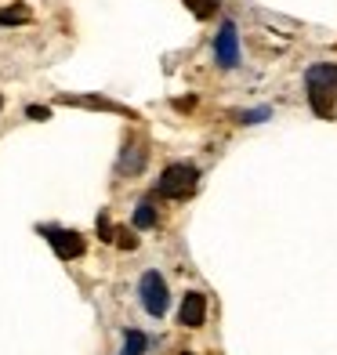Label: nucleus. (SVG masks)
<instances>
[{"label":"nucleus","mask_w":337,"mask_h":355,"mask_svg":"<svg viewBox=\"0 0 337 355\" xmlns=\"http://www.w3.org/2000/svg\"><path fill=\"white\" fill-rule=\"evenodd\" d=\"M304 87H309V105L319 112L323 120L334 116V102H337V66L334 62H319L304 73Z\"/></svg>","instance_id":"f257e3e1"},{"label":"nucleus","mask_w":337,"mask_h":355,"mask_svg":"<svg viewBox=\"0 0 337 355\" xmlns=\"http://www.w3.org/2000/svg\"><path fill=\"white\" fill-rule=\"evenodd\" d=\"M196 185H200V171L196 167L192 164H171L164 171V178L156 182V192L167 196V200H185V196L196 192Z\"/></svg>","instance_id":"f03ea898"},{"label":"nucleus","mask_w":337,"mask_h":355,"mask_svg":"<svg viewBox=\"0 0 337 355\" xmlns=\"http://www.w3.org/2000/svg\"><path fill=\"white\" fill-rule=\"evenodd\" d=\"M138 297H141V309H146L149 315H156V319H164L167 309H171V290H167L159 272H146V276H141Z\"/></svg>","instance_id":"7ed1b4c3"},{"label":"nucleus","mask_w":337,"mask_h":355,"mask_svg":"<svg viewBox=\"0 0 337 355\" xmlns=\"http://www.w3.org/2000/svg\"><path fill=\"white\" fill-rule=\"evenodd\" d=\"M214 58L221 69H236L239 66V33L232 22H221L218 37H214Z\"/></svg>","instance_id":"20e7f679"},{"label":"nucleus","mask_w":337,"mask_h":355,"mask_svg":"<svg viewBox=\"0 0 337 355\" xmlns=\"http://www.w3.org/2000/svg\"><path fill=\"white\" fill-rule=\"evenodd\" d=\"M44 236H47V243L55 247V254L62 257V261H73V257H80L84 254V236L80 232H73V229H44Z\"/></svg>","instance_id":"39448f33"},{"label":"nucleus","mask_w":337,"mask_h":355,"mask_svg":"<svg viewBox=\"0 0 337 355\" xmlns=\"http://www.w3.org/2000/svg\"><path fill=\"white\" fill-rule=\"evenodd\" d=\"M203 319H207V297L192 290V294H185V301H182L178 322H182V327H189V330H196V327H203Z\"/></svg>","instance_id":"423d86ee"},{"label":"nucleus","mask_w":337,"mask_h":355,"mask_svg":"<svg viewBox=\"0 0 337 355\" xmlns=\"http://www.w3.org/2000/svg\"><path fill=\"white\" fill-rule=\"evenodd\" d=\"M141 164H146V149H138V145H127V153L120 159V171H141Z\"/></svg>","instance_id":"0eeeda50"},{"label":"nucleus","mask_w":337,"mask_h":355,"mask_svg":"<svg viewBox=\"0 0 337 355\" xmlns=\"http://www.w3.org/2000/svg\"><path fill=\"white\" fill-rule=\"evenodd\" d=\"M146 334H138V330H127L123 334V355H141V352H146Z\"/></svg>","instance_id":"6e6552de"},{"label":"nucleus","mask_w":337,"mask_h":355,"mask_svg":"<svg viewBox=\"0 0 337 355\" xmlns=\"http://www.w3.org/2000/svg\"><path fill=\"white\" fill-rule=\"evenodd\" d=\"M156 225V207L146 200V203H138V211H135V229H153Z\"/></svg>","instance_id":"1a4fd4ad"},{"label":"nucleus","mask_w":337,"mask_h":355,"mask_svg":"<svg viewBox=\"0 0 337 355\" xmlns=\"http://www.w3.org/2000/svg\"><path fill=\"white\" fill-rule=\"evenodd\" d=\"M22 22H29V8H4L0 11V26H22Z\"/></svg>","instance_id":"9d476101"},{"label":"nucleus","mask_w":337,"mask_h":355,"mask_svg":"<svg viewBox=\"0 0 337 355\" xmlns=\"http://www.w3.org/2000/svg\"><path fill=\"white\" fill-rule=\"evenodd\" d=\"M66 105H91V109H112V112H120V105H112L105 98H62Z\"/></svg>","instance_id":"9b49d317"},{"label":"nucleus","mask_w":337,"mask_h":355,"mask_svg":"<svg viewBox=\"0 0 337 355\" xmlns=\"http://www.w3.org/2000/svg\"><path fill=\"white\" fill-rule=\"evenodd\" d=\"M185 4L192 8V15H196V19H211L218 0H185Z\"/></svg>","instance_id":"f8f14e48"},{"label":"nucleus","mask_w":337,"mask_h":355,"mask_svg":"<svg viewBox=\"0 0 337 355\" xmlns=\"http://www.w3.org/2000/svg\"><path fill=\"white\" fill-rule=\"evenodd\" d=\"M268 116H272V109L261 105V109H254V112H243L239 120H243V123H261V120H268Z\"/></svg>","instance_id":"ddd939ff"},{"label":"nucleus","mask_w":337,"mask_h":355,"mask_svg":"<svg viewBox=\"0 0 337 355\" xmlns=\"http://www.w3.org/2000/svg\"><path fill=\"white\" fill-rule=\"evenodd\" d=\"M26 112H29L33 120H47V116H51V109H44V105H29Z\"/></svg>","instance_id":"4468645a"},{"label":"nucleus","mask_w":337,"mask_h":355,"mask_svg":"<svg viewBox=\"0 0 337 355\" xmlns=\"http://www.w3.org/2000/svg\"><path fill=\"white\" fill-rule=\"evenodd\" d=\"M98 236H102V239H112V225H109V218H98Z\"/></svg>","instance_id":"2eb2a0df"},{"label":"nucleus","mask_w":337,"mask_h":355,"mask_svg":"<svg viewBox=\"0 0 337 355\" xmlns=\"http://www.w3.org/2000/svg\"><path fill=\"white\" fill-rule=\"evenodd\" d=\"M120 247H123V250H135V247H138V239H135V236H127V232H120Z\"/></svg>","instance_id":"dca6fc26"},{"label":"nucleus","mask_w":337,"mask_h":355,"mask_svg":"<svg viewBox=\"0 0 337 355\" xmlns=\"http://www.w3.org/2000/svg\"><path fill=\"white\" fill-rule=\"evenodd\" d=\"M182 355H192V352H182Z\"/></svg>","instance_id":"f3484780"},{"label":"nucleus","mask_w":337,"mask_h":355,"mask_svg":"<svg viewBox=\"0 0 337 355\" xmlns=\"http://www.w3.org/2000/svg\"><path fill=\"white\" fill-rule=\"evenodd\" d=\"M0 105H4V102H0Z\"/></svg>","instance_id":"a211bd4d"}]
</instances>
